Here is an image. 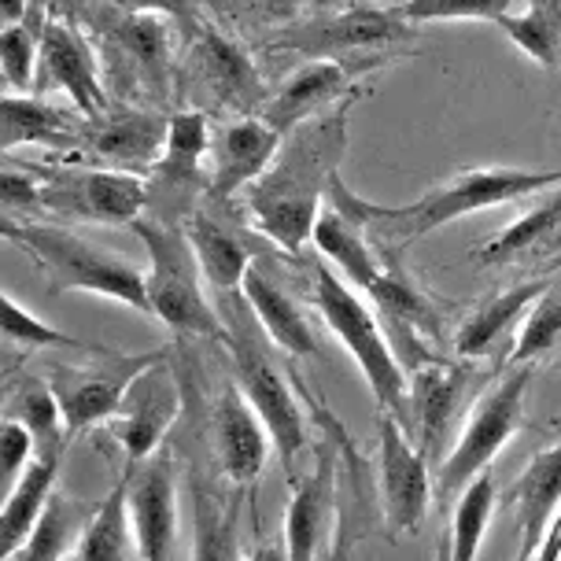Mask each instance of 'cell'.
Masks as SVG:
<instances>
[{"label":"cell","instance_id":"6da1fadb","mask_svg":"<svg viewBox=\"0 0 561 561\" xmlns=\"http://www.w3.org/2000/svg\"><path fill=\"white\" fill-rule=\"evenodd\" d=\"M347 107L351 100L285 134L274 167L248 188L255 226L293 255L314 237L322 204L340 178V159L347 152Z\"/></svg>","mask_w":561,"mask_h":561},{"label":"cell","instance_id":"7a4b0ae2","mask_svg":"<svg viewBox=\"0 0 561 561\" xmlns=\"http://www.w3.org/2000/svg\"><path fill=\"white\" fill-rule=\"evenodd\" d=\"M561 185V170H520V167H477V170H458L444 185L428 188L425 196L403 207H380L369 199L355 196L344 185V178H336L329 196L336 204H344L358 222L366 226L369 240L377 244V252L385 259H399L414 240L436 233L439 226H450L466 215L488 210L495 204H514V199L536 196L543 188Z\"/></svg>","mask_w":561,"mask_h":561},{"label":"cell","instance_id":"3957f363","mask_svg":"<svg viewBox=\"0 0 561 561\" xmlns=\"http://www.w3.org/2000/svg\"><path fill=\"white\" fill-rule=\"evenodd\" d=\"M215 307L226 322V347H229V355H233L237 388L248 396V403L259 410L263 425L270 428L280 469H285L288 488H293L299 480L296 458L307 444V410L296 403L293 369L285 374V369L274 363V351H270L274 340L266 336L255 310L248 307L244 288H240V293L215 296Z\"/></svg>","mask_w":561,"mask_h":561},{"label":"cell","instance_id":"277c9868","mask_svg":"<svg viewBox=\"0 0 561 561\" xmlns=\"http://www.w3.org/2000/svg\"><path fill=\"white\" fill-rule=\"evenodd\" d=\"M4 237L42 266L48 293H93L115 304H126L152 318V299H148V274L134 259L115 255L93 240L78 237L75 229L48 226V222H19L4 218Z\"/></svg>","mask_w":561,"mask_h":561},{"label":"cell","instance_id":"5b68a950","mask_svg":"<svg viewBox=\"0 0 561 561\" xmlns=\"http://www.w3.org/2000/svg\"><path fill=\"white\" fill-rule=\"evenodd\" d=\"M310 304L318 307L329 333L363 369L380 414H392L410 428V377L399 366L396 347L380 333L377 318L355 296V288L325 263H310Z\"/></svg>","mask_w":561,"mask_h":561},{"label":"cell","instance_id":"8992f818","mask_svg":"<svg viewBox=\"0 0 561 561\" xmlns=\"http://www.w3.org/2000/svg\"><path fill=\"white\" fill-rule=\"evenodd\" d=\"M134 233L148 248V299L152 318L174 329L178 336H207L226 344V322L215 304L204 296V270L185 237V226H174L159 215H140Z\"/></svg>","mask_w":561,"mask_h":561},{"label":"cell","instance_id":"52a82bcc","mask_svg":"<svg viewBox=\"0 0 561 561\" xmlns=\"http://www.w3.org/2000/svg\"><path fill=\"white\" fill-rule=\"evenodd\" d=\"M536 377V363H514L506 377H499L484 396L477 399L455 450L444 458L436 477L439 499L462 495L480 473H488L491 458L503 450L520 425H525V396Z\"/></svg>","mask_w":561,"mask_h":561},{"label":"cell","instance_id":"ba28073f","mask_svg":"<svg viewBox=\"0 0 561 561\" xmlns=\"http://www.w3.org/2000/svg\"><path fill=\"white\" fill-rule=\"evenodd\" d=\"M42 182V210L67 222L134 226L152 204V188L134 170L100 167H37L26 163Z\"/></svg>","mask_w":561,"mask_h":561},{"label":"cell","instance_id":"9c48e42d","mask_svg":"<svg viewBox=\"0 0 561 561\" xmlns=\"http://www.w3.org/2000/svg\"><path fill=\"white\" fill-rule=\"evenodd\" d=\"M417 30L403 15L380 4H347L340 12L293 23L277 37L274 48L299 53L307 59H396L403 56L396 45L410 42Z\"/></svg>","mask_w":561,"mask_h":561},{"label":"cell","instance_id":"30bf717a","mask_svg":"<svg viewBox=\"0 0 561 561\" xmlns=\"http://www.w3.org/2000/svg\"><path fill=\"white\" fill-rule=\"evenodd\" d=\"M170 347L145 351V355H129V351H100L89 366H53L48 369V385L64 407L67 433H89L96 425H107L118 407L126 403L129 388L137 385L140 374H148L152 366L167 363Z\"/></svg>","mask_w":561,"mask_h":561},{"label":"cell","instance_id":"8fae6325","mask_svg":"<svg viewBox=\"0 0 561 561\" xmlns=\"http://www.w3.org/2000/svg\"><path fill=\"white\" fill-rule=\"evenodd\" d=\"M296 388L307 396L310 414L318 417V425L329 433V444H333L336 458H333V503H336V543H333V561H344L351 550H355L363 539L369 536V528L377 520H385V506H380V484H374V469L363 455L351 444L347 428L329 414L310 388L304 385V377L293 369Z\"/></svg>","mask_w":561,"mask_h":561},{"label":"cell","instance_id":"7c38bea8","mask_svg":"<svg viewBox=\"0 0 561 561\" xmlns=\"http://www.w3.org/2000/svg\"><path fill=\"white\" fill-rule=\"evenodd\" d=\"M377 436H380V506H385V525L396 536H417L433 503V484H428V458L410 428L392 414L377 410Z\"/></svg>","mask_w":561,"mask_h":561},{"label":"cell","instance_id":"4fadbf2b","mask_svg":"<svg viewBox=\"0 0 561 561\" xmlns=\"http://www.w3.org/2000/svg\"><path fill=\"white\" fill-rule=\"evenodd\" d=\"M385 64H392V59H310L307 67H299L296 75H288L274 89V96H266L259 118L274 126L280 137L293 134L296 126L351 100V89H358V78Z\"/></svg>","mask_w":561,"mask_h":561},{"label":"cell","instance_id":"5bb4252c","mask_svg":"<svg viewBox=\"0 0 561 561\" xmlns=\"http://www.w3.org/2000/svg\"><path fill=\"white\" fill-rule=\"evenodd\" d=\"M178 414H182V392H178V380L170 374V358H167V363H159L148 374L137 377L126 403L107 421L112 436L118 439V447L126 455V469L148 462L167 444V433L178 421Z\"/></svg>","mask_w":561,"mask_h":561},{"label":"cell","instance_id":"9a60e30c","mask_svg":"<svg viewBox=\"0 0 561 561\" xmlns=\"http://www.w3.org/2000/svg\"><path fill=\"white\" fill-rule=\"evenodd\" d=\"M129 484V520L140 561H170L178 543V484L174 455L159 447L140 469H126Z\"/></svg>","mask_w":561,"mask_h":561},{"label":"cell","instance_id":"2e32d148","mask_svg":"<svg viewBox=\"0 0 561 561\" xmlns=\"http://www.w3.org/2000/svg\"><path fill=\"white\" fill-rule=\"evenodd\" d=\"M280 137L274 126L259 115L229 118L210 134V156H207V193L215 199L237 196L240 188H252L259 178L274 167L280 152Z\"/></svg>","mask_w":561,"mask_h":561},{"label":"cell","instance_id":"e0dca14e","mask_svg":"<svg viewBox=\"0 0 561 561\" xmlns=\"http://www.w3.org/2000/svg\"><path fill=\"white\" fill-rule=\"evenodd\" d=\"M210 444H215L218 469L226 473V480L237 491H244L255 488V480L263 477L274 439H270V428L263 425L259 410L248 403V396L240 388H226L210 410Z\"/></svg>","mask_w":561,"mask_h":561},{"label":"cell","instance_id":"ac0fdd59","mask_svg":"<svg viewBox=\"0 0 561 561\" xmlns=\"http://www.w3.org/2000/svg\"><path fill=\"white\" fill-rule=\"evenodd\" d=\"M42 70H45V82L64 89L82 118H100L112 107L107 89L100 82L96 53L78 34L75 19L48 15V23L42 30Z\"/></svg>","mask_w":561,"mask_h":561},{"label":"cell","instance_id":"d6986e66","mask_svg":"<svg viewBox=\"0 0 561 561\" xmlns=\"http://www.w3.org/2000/svg\"><path fill=\"white\" fill-rule=\"evenodd\" d=\"M193 75L199 78V85H207V93L226 107H237L240 115H252L255 107L263 112L266 96H263V78H259L255 59L244 53L237 42H229L218 30H204L193 42L188 53Z\"/></svg>","mask_w":561,"mask_h":561},{"label":"cell","instance_id":"ffe728a7","mask_svg":"<svg viewBox=\"0 0 561 561\" xmlns=\"http://www.w3.org/2000/svg\"><path fill=\"white\" fill-rule=\"evenodd\" d=\"M170 118H159L145 107H107L100 118H85V145L82 152H93L118 170L129 167H156V159L167 148Z\"/></svg>","mask_w":561,"mask_h":561},{"label":"cell","instance_id":"44dd1931","mask_svg":"<svg viewBox=\"0 0 561 561\" xmlns=\"http://www.w3.org/2000/svg\"><path fill=\"white\" fill-rule=\"evenodd\" d=\"M314 248L322 252V259L336 266V274L347 280L351 288H358V293H374V285L385 274L388 259L377 252V244L369 240L366 226L358 222L355 215L336 204L333 196H325L322 204V215H318L314 222Z\"/></svg>","mask_w":561,"mask_h":561},{"label":"cell","instance_id":"7402d4cb","mask_svg":"<svg viewBox=\"0 0 561 561\" xmlns=\"http://www.w3.org/2000/svg\"><path fill=\"white\" fill-rule=\"evenodd\" d=\"M466 380V369L436 355L410 369V436L417 433V447L425 450V458L436 455L450 417L458 414Z\"/></svg>","mask_w":561,"mask_h":561},{"label":"cell","instance_id":"603a6c76","mask_svg":"<svg viewBox=\"0 0 561 561\" xmlns=\"http://www.w3.org/2000/svg\"><path fill=\"white\" fill-rule=\"evenodd\" d=\"M506 506L517 514V533H520L517 561H525L543 543L550 520H554L561 510V439L543 450H536L533 462L525 466V473L506 491Z\"/></svg>","mask_w":561,"mask_h":561},{"label":"cell","instance_id":"cb8c5ba5","mask_svg":"<svg viewBox=\"0 0 561 561\" xmlns=\"http://www.w3.org/2000/svg\"><path fill=\"white\" fill-rule=\"evenodd\" d=\"M53 148V152H82L85 123L56 112L53 104L37 100L34 93H12L0 100V152L12 156L15 148Z\"/></svg>","mask_w":561,"mask_h":561},{"label":"cell","instance_id":"d4e9b609","mask_svg":"<svg viewBox=\"0 0 561 561\" xmlns=\"http://www.w3.org/2000/svg\"><path fill=\"white\" fill-rule=\"evenodd\" d=\"M185 237H188V244H193L196 263L204 270L210 293L226 296V293H240V288H244V277H248V270H252L255 255L233 226L222 222L218 215H210L207 207H193L185 215Z\"/></svg>","mask_w":561,"mask_h":561},{"label":"cell","instance_id":"484cf974","mask_svg":"<svg viewBox=\"0 0 561 561\" xmlns=\"http://www.w3.org/2000/svg\"><path fill=\"white\" fill-rule=\"evenodd\" d=\"M244 299L255 310L259 325L266 329V336L274 340V347L288 358H314L318 355V336L314 325L304 318V310L285 288L277 285V277L266 270V259H255L252 270L244 277Z\"/></svg>","mask_w":561,"mask_h":561},{"label":"cell","instance_id":"4316f807","mask_svg":"<svg viewBox=\"0 0 561 561\" xmlns=\"http://www.w3.org/2000/svg\"><path fill=\"white\" fill-rule=\"evenodd\" d=\"M67 447L42 450V455L30 458V466L19 473V480L8 491L4 514H0V539H4V561H15L19 550L26 547L30 533H34L37 517L45 514L48 499L56 495V477L64 466Z\"/></svg>","mask_w":561,"mask_h":561},{"label":"cell","instance_id":"83f0119b","mask_svg":"<svg viewBox=\"0 0 561 561\" xmlns=\"http://www.w3.org/2000/svg\"><path fill=\"white\" fill-rule=\"evenodd\" d=\"M333 503V458L318 455L314 473L299 477L293 484V499L285 510V547L288 561H318V550L325 543V517Z\"/></svg>","mask_w":561,"mask_h":561},{"label":"cell","instance_id":"f1b7e54d","mask_svg":"<svg viewBox=\"0 0 561 561\" xmlns=\"http://www.w3.org/2000/svg\"><path fill=\"white\" fill-rule=\"evenodd\" d=\"M210 123L204 112H178L170 115L167 148L148 170L152 182L170 193H185V188H207V156H210Z\"/></svg>","mask_w":561,"mask_h":561},{"label":"cell","instance_id":"f546056e","mask_svg":"<svg viewBox=\"0 0 561 561\" xmlns=\"http://www.w3.org/2000/svg\"><path fill=\"white\" fill-rule=\"evenodd\" d=\"M550 285H554L550 277H533V280H520V285L506 288V293L488 296L484 304H477L473 310H469L466 322L458 325L455 351L462 358L484 355V351L495 344V340H503L510 329H514L520 318H525L528 310L536 307V299L543 296Z\"/></svg>","mask_w":561,"mask_h":561},{"label":"cell","instance_id":"4dcf8cb0","mask_svg":"<svg viewBox=\"0 0 561 561\" xmlns=\"http://www.w3.org/2000/svg\"><path fill=\"white\" fill-rule=\"evenodd\" d=\"M561 237V185H554L543 199H536L533 210L510 222L503 233L484 240L480 248L469 252L477 266H506L514 259H525L533 252H543V248L558 244Z\"/></svg>","mask_w":561,"mask_h":561},{"label":"cell","instance_id":"1f68e13d","mask_svg":"<svg viewBox=\"0 0 561 561\" xmlns=\"http://www.w3.org/2000/svg\"><path fill=\"white\" fill-rule=\"evenodd\" d=\"M70 561H140L134 520H129V484L126 477L118 488L93 510V520L85 525L82 543Z\"/></svg>","mask_w":561,"mask_h":561},{"label":"cell","instance_id":"d6a6232c","mask_svg":"<svg viewBox=\"0 0 561 561\" xmlns=\"http://www.w3.org/2000/svg\"><path fill=\"white\" fill-rule=\"evenodd\" d=\"M369 296L377 299V307L385 310V318L392 322V329H399V333H414V336L439 333L444 314H439L436 299L428 296L425 288L396 263V259H388L385 274H380V280Z\"/></svg>","mask_w":561,"mask_h":561},{"label":"cell","instance_id":"836d02e7","mask_svg":"<svg viewBox=\"0 0 561 561\" xmlns=\"http://www.w3.org/2000/svg\"><path fill=\"white\" fill-rule=\"evenodd\" d=\"M89 520H93V510L64 495V491H56L48 499L45 514L37 517L26 547L19 550V561H67L78 550V543H82Z\"/></svg>","mask_w":561,"mask_h":561},{"label":"cell","instance_id":"e575fe53","mask_svg":"<svg viewBox=\"0 0 561 561\" xmlns=\"http://www.w3.org/2000/svg\"><path fill=\"white\" fill-rule=\"evenodd\" d=\"M100 30L118 45L129 64H137L148 75V82L163 85L167 78V30L156 15H137V12H115L107 8V15L100 19Z\"/></svg>","mask_w":561,"mask_h":561},{"label":"cell","instance_id":"d590c367","mask_svg":"<svg viewBox=\"0 0 561 561\" xmlns=\"http://www.w3.org/2000/svg\"><path fill=\"white\" fill-rule=\"evenodd\" d=\"M536 67H561V0H528L525 12H510L495 23Z\"/></svg>","mask_w":561,"mask_h":561},{"label":"cell","instance_id":"8d00e7d4","mask_svg":"<svg viewBox=\"0 0 561 561\" xmlns=\"http://www.w3.org/2000/svg\"><path fill=\"white\" fill-rule=\"evenodd\" d=\"M193 561H240L237 506L193 480Z\"/></svg>","mask_w":561,"mask_h":561},{"label":"cell","instance_id":"74e56055","mask_svg":"<svg viewBox=\"0 0 561 561\" xmlns=\"http://www.w3.org/2000/svg\"><path fill=\"white\" fill-rule=\"evenodd\" d=\"M53 15L45 0H37L26 23L0 30V70L12 93H34V78L42 67V30Z\"/></svg>","mask_w":561,"mask_h":561},{"label":"cell","instance_id":"f35d334b","mask_svg":"<svg viewBox=\"0 0 561 561\" xmlns=\"http://www.w3.org/2000/svg\"><path fill=\"white\" fill-rule=\"evenodd\" d=\"M8 414L19 417L30 433H34L37 455H42V450L67 447L70 433H67V421H64V407H59V399L48 380L26 377L23 385H15L12 396H8Z\"/></svg>","mask_w":561,"mask_h":561},{"label":"cell","instance_id":"ab89813d","mask_svg":"<svg viewBox=\"0 0 561 561\" xmlns=\"http://www.w3.org/2000/svg\"><path fill=\"white\" fill-rule=\"evenodd\" d=\"M495 514V477L480 473L455 503V517H450V543L447 561H477L480 543H484L488 520Z\"/></svg>","mask_w":561,"mask_h":561},{"label":"cell","instance_id":"60d3db41","mask_svg":"<svg viewBox=\"0 0 561 561\" xmlns=\"http://www.w3.org/2000/svg\"><path fill=\"white\" fill-rule=\"evenodd\" d=\"M4 336L12 340V344H23L30 351L56 347V351H82V355H100V351H107L104 344H89V340H78V336L64 333V329L42 322V318L30 314L12 293H4Z\"/></svg>","mask_w":561,"mask_h":561},{"label":"cell","instance_id":"b9f144b4","mask_svg":"<svg viewBox=\"0 0 561 561\" xmlns=\"http://www.w3.org/2000/svg\"><path fill=\"white\" fill-rule=\"evenodd\" d=\"M561 340V285H550L543 296L536 299V307L528 310V318L520 322V333L514 340V363H536L539 355L554 351Z\"/></svg>","mask_w":561,"mask_h":561},{"label":"cell","instance_id":"7bdbcfd3","mask_svg":"<svg viewBox=\"0 0 561 561\" xmlns=\"http://www.w3.org/2000/svg\"><path fill=\"white\" fill-rule=\"evenodd\" d=\"M517 0H403L396 12L407 23H447V19H484V23H499L503 15L514 12Z\"/></svg>","mask_w":561,"mask_h":561},{"label":"cell","instance_id":"ee69618b","mask_svg":"<svg viewBox=\"0 0 561 561\" xmlns=\"http://www.w3.org/2000/svg\"><path fill=\"white\" fill-rule=\"evenodd\" d=\"M0 199H4V218H19L26 210H42V182H37V174L30 170L26 163L23 167H4V174H0Z\"/></svg>","mask_w":561,"mask_h":561},{"label":"cell","instance_id":"f6af8a7d","mask_svg":"<svg viewBox=\"0 0 561 561\" xmlns=\"http://www.w3.org/2000/svg\"><path fill=\"white\" fill-rule=\"evenodd\" d=\"M0 455H4V477L12 480H19V473L30 466V458L37 455V439H34V433L23 425L19 417H12V414H4V425H0Z\"/></svg>","mask_w":561,"mask_h":561},{"label":"cell","instance_id":"bcb514c9","mask_svg":"<svg viewBox=\"0 0 561 561\" xmlns=\"http://www.w3.org/2000/svg\"><path fill=\"white\" fill-rule=\"evenodd\" d=\"M100 8L115 12H137V15H170L178 23H193V0H96Z\"/></svg>","mask_w":561,"mask_h":561},{"label":"cell","instance_id":"7dc6e473","mask_svg":"<svg viewBox=\"0 0 561 561\" xmlns=\"http://www.w3.org/2000/svg\"><path fill=\"white\" fill-rule=\"evenodd\" d=\"M525 561H561V510H558V517L550 520V528H547V536H543V543H539L533 554H528Z\"/></svg>","mask_w":561,"mask_h":561},{"label":"cell","instance_id":"c3c4849f","mask_svg":"<svg viewBox=\"0 0 561 561\" xmlns=\"http://www.w3.org/2000/svg\"><path fill=\"white\" fill-rule=\"evenodd\" d=\"M37 0H0V23L4 26H19L26 23L30 12H34Z\"/></svg>","mask_w":561,"mask_h":561},{"label":"cell","instance_id":"681fc988","mask_svg":"<svg viewBox=\"0 0 561 561\" xmlns=\"http://www.w3.org/2000/svg\"><path fill=\"white\" fill-rule=\"evenodd\" d=\"M252 8H259L263 15H274V19H288L296 15V8L304 4V0H248Z\"/></svg>","mask_w":561,"mask_h":561},{"label":"cell","instance_id":"f907efd6","mask_svg":"<svg viewBox=\"0 0 561 561\" xmlns=\"http://www.w3.org/2000/svg\"><path fill=\"white\" fill-rule=\"evenodd\" d=\"M248 561H288L285 539H280V543H266V539H259L255 550H252V558H248Z\"/></svg>","mask_w":561,"mask_h":561},{"label":"cell","instance_id":"816d5d0a","mask_svg":"<svg viewBox=\"0 0 561 561\" xmlns=\"http://www.w3.org/2000/svg\"><path fill=\"white\" fill-rule=\"evenodd\" d=\"M48 4H53V15L75 19V12H78V4H82V0H48Z\"/></svg>","mask_w":561,"mask_h":561},{"label":"cell","instance_id":"f5cc1de1","mask_svg":"<svg viewBox=\"0 0 561 561\" xmlns=\"http://www.w3.org/2000/svg\"><path fill=\"white\" fill-rule=\"evenodd\" d=\"M436 561H447V543L439 539V550H436Z\"/></svg>","mask_w":561,"mask_h":561}]
</instances>
